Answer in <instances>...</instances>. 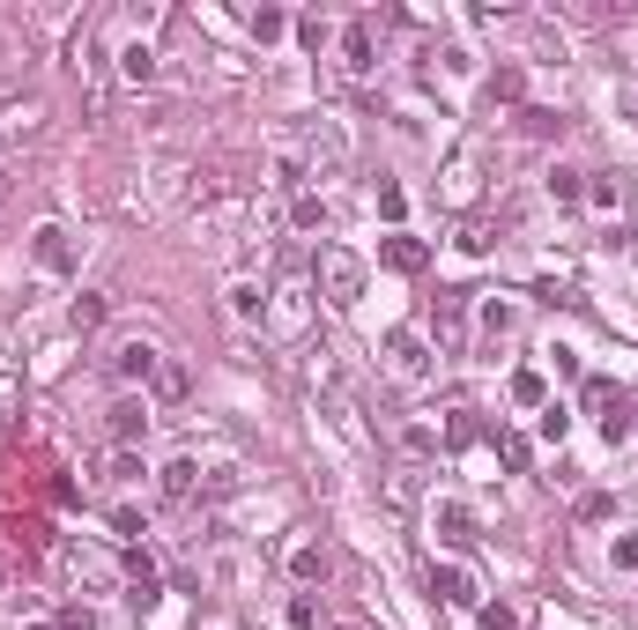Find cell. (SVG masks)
I'll return each mask as SVG.
<instances>
[{"label":"cell","mask_w":638,"mask_h":630,"mask_svg":"<svg viewBox=\"0 0 638 630\" xmlns=\"http://www.w3.org/2000/svg\"><path fill=\"white\" fill-rule=\"evenodd\" d=\"M379 260L393 267V275H424L430 245H424V238H409V230H393V238H379Z\"/></svg>","instance_id":"2e32d148"},{"label":"cell","mask_w":638,"mask_h":630,"mask_svg":"<svg viewBox=\"0 0 638 630\" xmlns=\"http://www.w3.org/2000/svg\"><path fill=\"white\" fill-rule=\"evenodd\" d=\"M542 193H550L556 209H587V171L572 164V156H556V164L542 171Z\"/></svg>","instance_id":"5bb4252c"},{"label":"cell","mask_w":638,"mask_h":630,"mask_svg":"<svg viewBox=\"0 0 638 630\" xmlns=\"http://www.w3.org/2000/svg\"><path fill=\"white\" fill-rule=\"evenodd\" d=\"M67 319H75V335H89V327H104V297H97V290H83L75 304H67Z\"/></svg>","instance_id":"d4e9b609"},{"label":"cell","mask_w":638,"mask_h":630,"mask_svg":"<svg viewBox=\"0 0 638 630\" xmlns=\"http://www.w3.org/2000/svg\"><path fill=\"white\" fill-rule=\"evenodd\" d=\"M609 512H616V497H601V490H595V497H579V519H587V527H601Z\"/></svg>","instance_id":"74e56055"},{"label":"cell","mask_w":638,"mask_h":630,"mask_svg":"<svg viewBox=\"0 0 638 630\" xmlns=\"http://www.w3.org/2000/svg\"><path fill=\"white\" fill-rule=\"evenodd\" d=\"M290 579H298L304 593H320L327 579H335V549L312 542V534H304V542H290Z\"/></svg>","instance_id":"8fae6325"},{"label":"cell","mask_w":638,"mask_h":630,"mask_svg":"<svg viewBox=\"0 0 638 630\" xmlns=\"http://www.w3.org/2000/svg\"><path fill=\"white\" fill-rule=\"evenodd\" d=\"M157 497H164V504H193V497H201V461H193V453L164 461V467H157Z\"/></svg>","instance_id":"4fadbf2b"},{"label":"cell","mask_w":638,"mask_h":630,"mask_svg":"<svg viewBox=\"0 0 638 630\" xmlns=\"http://www.w3.org/2000/svg\"><path fill=\"white\" fill-rule=\"evenodd\" d=\"M320 616H327L320 593H290V630H320Z\"/></svg>","instance_id":"4316f807"},{"label":"cell","mask_w":638,"mask_h":630,"mask_svg":"<svg viewBox=\"0 0 638 630\" xmlns=\"http://www.w3.org/2000/svg\"><path fill=\"white\" fill-rule=\"evenodd\" d=\"M30 260H38L45 275H75V238H67V223H38V230H30Z\"/></svg>","instance_id":"30bf717a"},{"label":"cell","mask_w":638,"mask_h":630,"mask_svg":"<svg viewBox=\"0 0 638 630\" xmlns=\"http://www.w3.org/2000/svg\"><path fill=\"white\" fill-rule=\"evenodd\" d=\"M38 126H45L38 104H8V112H0V171H8V156H15L23 141H38Z\"/></svg>","instance_id":"9a60e30c"},{"label":"cell","mask_w":638,"mask_h":630,"mask_svg":"<svg viewBox=\"0 0 638 630\" xmlns=\"http://www.w3.org/2000/svg\"><path fill=\"white\" fill-rule=\"evenodd\" d=\"M335 52H341V75L349 83H372V67H379V15H356Z\"/></svg>","instance_id":"8992f818"},{"label":"cell","mask_w":638,"mask_h":630,"mask_svg":"<svg viewBox=\"0 0 638 630\" xmlns=\"http://www.w3.org/2000/svg\"><path fill=\"white\" fill-rule=\"evenodd\" d=\"M157 587H164V579H157V564H149L141 549H127V601H134V608H149Z\"/></svg>","instance_id":"d6986e66"},{"label":"cell","mask_w":638,"mask_h":630,"mask_svg":"<svg viewBox=\"0 0 638 630\" xmlns=\"http://www.w3.org/2000/svg\"><path fill=\"white\" fill-rule=\"evenodd\" d=\"M498 453H505V467H512V475H527V461H535V445H527L520 430H505V438H498Z\"/></svg>","instance_id":"4dcf8cb0"},{"label":"cell","mask_w":638,"mask_h":630,"mask_svg":"<svg viewBox=\"0 0 638 630\" xmlns=\"http://www.w3.org/2000/svg\"><path fill=\"white\" fill-rule=\"evenodd\" d=\"M157 364H164V349H157V341H120V349H112V356H104V371L120 378V393H149V378H157Z\"/></svg>","instance_id":"277c9868"},{"label":"cell","mask_w":638,"mask_h":630,"mask_svg":"<svg viewBox=\"0 0 638 630\" xmlns=\"http://www.w3.org/2000/svg\"><path fill=\"white\" fill-rule=\"evenodd\" d=\"M186 393H193V371H186V364H157V378H149V401H157V408H178V401H186Z\"/></svg>","instance_id":"ac0fdd59"},{"label":"cell","mask_w":638,"mask_h":630,"mask_svg":"<svg viewBox=\"0 0 638 630\" xmlns=\"http://www.w3.org/2000/svg\"><path fill=\"white\" fill-rule=\"evenodd\" d=\"M535 438H542V445H564V438H572V408H564V401L535 408Z\"/></svg>","instance_id":"603a6c76"},{"label":"cell","mask_w":638,"mask_h":630,"mask_svg":"<svg viewBox=\"0 0 638 630\" xmlns=\"http://www.w3.org/2000/svg\"><path fill=\"white\" fill-rule=\"evenodd\" d=\"M542 356H550V378H579V349H564V341H550Z\"/></svg>","instance_id":"1f68e13d"},{"label":"cell","mask_w":638,"mask_h":630,"mask_svg":"<svg viewBox=\"0 0 638 630\" xmlns=\"http://www.w3.org/2000/svg\"><path fill=\"white\" fill-rule=\"evenodd\" d=\"M401 453H409V461H438L446 445H438V430H430L424 416H409V423H401Z\"/></svg>","instance_id":"44dd1931"},{"label":"cell","mask_w":638,"mask_h":630,"mask_svg":"<svg viewBox=\"0 0 638 630\" xmlns=\"http://www.w3.org/2000/svg\"><path fill=\"white\" fill-rule=\"evenodd\" d=\"M120 83H127V89H149V83H157V45H149V38H127V45H120Z\"/></svg>","instance_id":"e0dca14e"},{"label":"cell","mask_w":638,"mask_h":630,"mask_svg":"<svg viewBox=\"0 0 638 630\" xmlns=\"http://www.w3.org/2000/svg\"><path fill=\"white\" fill-rule=\"evenodd\" d=\"M290 223H298V230H327V201H320V193H298V201H290Z\"/></svg>","instance_id":"83f0119b"},{"label":"cell","mask_w":638,"mask_h":630,"mask_svg":"<svg viewBox=\"0 0 638 630\" xmlns=\"http://www.w3.org/2000/svg\"><path fill=\"white\" fill-rule=\"evenodd\" d=\"M30 630H52V623H30Z\"/></svg>","instance_id":"ab89813d"},{"label":"cell","mask_w":638,"mask_h":630,"mask_svg":"<svg viewBox=\"0 0 638 630\" xmlns=\"http://www.w3.org/2000/svg\"><path fill=\"white\" fill-rule=\"evenodd\" d=\"M246 30H253L260 45H275L283 30H290V15H283V8H253V15H246Z\"/></svg>","instance_id":"cb8c5ba5"},{"label":"cell","mask_w":638,"mask_h":630,"mask_svg":"<svg viewBox=\"0 0 638 630\" xmlns=\"http://www.w3.org/2000/svg\"><path fill=\"white\" fill-rule=\"evenodd\" d=\"M475 623H483V630H520V616L498 608V601H483V608H475Z\"/></svg>","instance_id":"836d02e7"},{"label":"cell","mask_w":638,"mask_h":630,"mask_svg":"<svg viewBox=\"0 0 638 630\" xmlns=\"http://www.w3.org/2000/svg\"><path fill=\"white\" fill-rule=\"evenodd\" d=\"M587 209L609 223V238H616V215H624V223L638 230V201H631V186H624L616 171H587Z\"/></svg>","instance_id":"52a82bcc"},{"label":"cell","mask_w":638,"mask_h":630,"mask_svg":"<svg viewBox=\"0 0 638 630\" xmlns=\"http://www.w3.org/2000/svg\"><path fill=\"white\" fill-rule=\"evenodd\" d=\"M372 209H379L386 223H393V230H401V215H409V193H401V186H393V178H379V193H372Z\"/></svg>","instance_id":"484cf974"},{"label":"cell","mask_w":638,"mask_h":630,"mask_svg":"<svg viewBox=\"0 0 638 630\" xmlns=\"http://www.w3.org/2000/svg\"><path fill=\"white\" fill-rule=\"evenodd\" d=\"M141 475H149L141 453H120V445H112V482H141Z\"/></svg>","instance_id":"d6a6232c"},{"label":"cell","mask_w":638,"mask_h":630,"mask_svg":"<svg viewBox=\"0 0 638 630\" xmlns=\"http://www.w3.org/2000/svg\"><path fill=\"white\" fill-rule=\"evenodd\" d=\"M112 527H120V542H134V534H149V519H141L134 504H120V512H112Z\"/></svg>","instance_id":"d590c367"},{"label":"cell","mask_w":638,"mask_h":630,"mask_svg":"<svg viewBox=\"0 0 638 630\" xmlns=\"http://www.w3.org/2000/svg\"><path fill=\"white\" fill-rule=\"evenodd\" d=\"M223 312H230V327H260L267 319V282L260 275H230L223 282Z\"/></svg>","instance_id":"9c48e42d"},{"label":"cell","mask_w":638,"mask_h":630,"mask_svg":"<svg viewBox=\"0 0 638 630\" xmlns=\"http://www.w3.org/2000/svg\"><path fill=\"white\" fill-rule=\"evenodd\" d=\"M453 252H461V260H490V252H498V230H490V223H461Z\"/></svg>","instance_id":"7402d4cb"},{"label":"cell","mask_w":638,"mask_h":630,"mask_svg":"<svg viewBox=\"0 0 638 630\" xmlns=\"http://www.w3.org/2000/svg\"><path fill=\"white\" fill-rule=\"evenodd\" d=\"M386 364H393V378H401V386H424V378L438 371V356H430L424 327H393V335H386Z\"/></svg>","instance_id":"5b68a950"},{"label":"cell","mask_w":638,"mask_h":630,"mask_svg":"<svg viewBox=\"0 0 638 630\" xmlns=\"http://www.w3.org/2000/svg\"><path fill=\"white\" fill-rule=\"evenodd\" d=\"M312 282H320V297H327V304H341V312H349V304L364 297V282H372V267H364L349 245H320V260H312Z\"/></svg>","instance_id":"6da1fadb"},{"label":"cell","mask_w":638,"mask_h":630,"mask_svg":"<svg viewBox=\"0 0 638 630\" xmlns=\"http://www.w3.org/2000/svg\"><path fill=\"white\" fill-rule=\"evenodd\" d=\"M149 423H157V401H149V393H120V401L104 408V438H112L120 453H141Z\"/></svg>","instance_id":"3957f363"},{"label":"cell","mask_w":638,"mask_h":630,"mask_svg":"<svg viewBox=\"0 0 638 630\" xmlns=\"http://www.w3.org/2000/svg\"><path fill=\"white\" fill-rule=\"evenodd\" d=\"M52 630H104V616H97L89 601H67V608L52 616Z\"/></svg>","instance_id":"f1b7e54d"},{"label":"cell","mask_w":638,"mask_h":630,"mask_svg":"<svg viewBox=\"0 0 638 630\" xmlns=\"http://www.w3.org/2000/svg\"><path fill=\"white\" fill-rule=\"evenodd\" d=\"M430 593H438L446 608H461V616L483 608V579H475L468 564H430Z\"/></svg>","instance_id":"ba28073f"},{"label":"cell","mask_w":638,"mask_h":630,"mask_svg":"<svg viewBox=\"0 0 638 630\" xmlns=\"http://www.w3.org/2000/svg\"><path fill=\"white\" fill-rule=\"evenodd\" d=\"M446 75H475V52H468V45H446Z\"/></svg>","instance_id":"f35d334b"},{"label":"cell","mask_w":638,"mask_h":630,"mask_svg":"<svg viewBox=\"0 0 638 630\" xmlns=\"http://www.w3.org/2000/svg\"><path fill=\"white\" fill-rule=\"evenodd\" d=\"M430 534L453 542V549H468L475 542V504L468 497H438V504H430Z\"/></svg>","instance_id":"7c38bea8"},{"label":"cell","mask_w":638,"mask_h":630,"mask_svg":"<svg viewBox=\"0 0 638 630\" xmlns=\"http://www.w3.org/2000/svg\"><path fill=\"white\" fill-rule=\"evenodd\" d=\"M298 38L312 45V52H327V45H335V23H327V15H298Z\"/></svg>","instance_id":"f546056e"},{"label":"cell","mask_w":638,"mask_h":630,"mask_svg":"<svg viewBox=\"0 0 638 630\" xmlns=\"http://www.w3.org/2000/svg\"><path fill=\"white\" fill-rule=\"evenodd\" d=\"M609 564H616V571H638V534H616V542H609Z\"/></svg>","instance_id":"e575fe53"},{"label":"cell","mask_w":638,"mask_h":630,"mask_svg":"<svg viewBox=\"0 0 638 630\" xmlns=\"http://www.w3.org/2000/svg\"><path fill=\"white\" fill-rule=\"evenodd\" d=\"M512 401H520V408H550L556 393H550V378L535 371V364H520V371H512Z\"/></svg>","instance_id":"ffe728a7"},{"label":"cell","mask_w":638,"mask_h":630,"mask_svg":"<svg viewBox=\"0 0 638 630\" xmlns=\"http://www.w3.org/2000/svg\"><path fill=\"white\" fill-rule=\"evenodd\" d=\"M527 327V304L520 297H483L475 304V356H505L512 341Z\"/></svg>","instance_id":"7a4b0ae2"},{"label":"cell","mask_w":638,"mask_h":630,"mask_svg":"<svg viewBox=\"0 0 638 630\" xmlns=\"http://www.w3.org/2000/svg\"><path fill=\"white\" fill-rule=\"evenodd\" d=\"M490 97H505V104H520V67H498V75H490Z\"/></svg>","instance_id":"8d00e7d4"}]
</instances>
